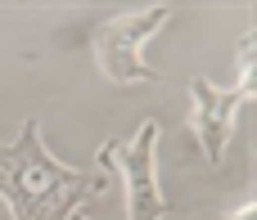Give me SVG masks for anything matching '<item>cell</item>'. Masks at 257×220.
<instances>
[{"label": "cell", "instance_id": "obj_1", "mask_svg": "<svg viewBox=\"0 0 257 220\" xmlns=\"http://www.w3.org/2000/svg\"><path fill=\"white\" fill-rule=\"evenodd\" d=\"M108 189V176L63 166L41 144V122L27 117L14 144H0V207L9 220H86L81 207Z\"/></svg>", "mask_w": 257, "mask_h": 220}, {"label": "cell", "instance_id": "obj_2", "mask_svg": "<svg viewBox=\"0 0 257 220\" xmlns=\"http://www.w3.org/2000/svg\"><path fill=\"white\" fill-rule=\"evenodd\" d=\"M257 72H253V32H244V45H239V86L230 90H217L208 76H190V130L199 140V153L208 166H221L226 162V148L235 140V117L239 108L253 99Z\"/></svg>", "mask_w": 257, "mask_h": 220}, {"label": "cell", "instance_id": "obj_3", "mask_svg": "<svg viewBox=\"0 0 257 220\" xmlns=\"http://www.w3.org/2000/svg\"><path fill=\"white\" fill-rule=\"evenodd\" d=\"M95 166L99 171H117L126 220L172 216V202L158 189V122H140V130L131 140H104Z\"/></svg>", "mask_w": 257, "mask_h": 220}, {"label": "cell", "instance_id": "obj_4", "mask_svg": "<svg viewBox=\"0 0 257 220\" xmlns=\"http://www.w3.org/2000/svg\"><path fill=\"white\" fill-rule=\"evenodd\" d=\"M167 18H172L167 4H149V9L113 14L108 22H99V32H95V68L113 86H158L163 72H154L145 63V40L154 32H163Z\"/></svg>", "mask_w": 257, "mask_h": 220}, {"label": "cell", "instance_id": "obj_5", "mask_svg": "<svg viewBox=\"0 0 257 220\" xmlns=\"http://www.w3.org/2000/svg\"><path fill=\"white\" fill-rule=\"evenodd\" d=\"M226 220H253V202H244L239 212H230V216H226Z\"/></svg>", "mask_w": 257, "mask_h": 220}]
</instances>
